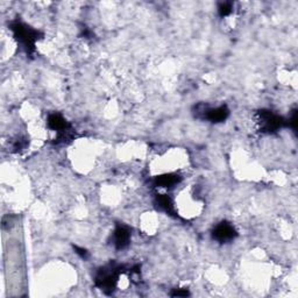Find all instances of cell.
Segmentation results:
<instances>
[{"instance_id": "4", "label": "cell", "mask_w": 298, "mask_h": 298, "mask_svg": "<svg viewBox=\"0 0 298 298\" xmlns=\"http://www.w3.org/2000/svg\"><path fill=\"white\" fill-rule=\"evenodd\" d=\"M129 239L130 233L128 228L125 227V226H118L116 231H114V244H116V246L119 249H123V248L128 246Z\"/></svg>"}, {"instance_id": "7", "label": "cell", "mask_w": 298, "mask_h": 298, "mask_svg": "<svg viewBox=\"0 0 298 298\" xmlns=\"http://www.w3.org/2000/svg\"><path fill=\"white\" fill-rule=\"evenodd\" d=\"M181 177L175 175V174H167L157 177L155 181V185L160 186V188H172V186L178 184Z\"/></svg>"}, {"instance_id": "3", "label": "cell", "mask_w": 298, "mask_h": 298, "mask_svg": "<svg viewBox=\"0 0 298 298\" xmlns=\"http://www.w3.org/2000/svg\"><path fill=\"white\" fill-rule=\"evenodd\" d=\"M283 123L284 121L282 118L275 116V114L270 113V112H262V113H261V127H262L263 129L269 130V132L279 128V127L283 125Z\"/></svg>"}, {"instance_id": "5", "label": "cell", "mask_w": 298, "mask_h": 298, "mask_svg": "<svg viewBox=\"0 0 298 298\" xmlns=\"http://www.w3.org/2000/svg\"><path fill=\"white\" fill-rule=\"evenodd\" d=\"M228 116V110L226 106H220L217 108H209L204 111V117L212 123H220L224 121Z\"/></svg>"}, {"instance_id": "2", "label": "cell", "mask_w": 298, "mask_h": 298, "mask_svg": "<svg viewBox=\"0 0 298 298\" xmlns=\"http://www.w3.org/2000/svg\"><path fill=\"white\" fill-rule=\"evenodd\" d=\"M237 232L231 224L228 223H220L213 229V238L219 242H227L235 238Z\"/></svg>"}, {"instance_id": "9", "label": "cell", "mask_w": 298, "mask_h": 298, "mask_svg": "<svg viewBox=\"0 0 298 298\" xmlns=\"http://www.w3.org/2000/svg\"><path fill=\"white\" fill-rule=\"evenodd\" d=\"M219 12H220V14L224 15V17H226V15H228L232 12V5L228 4V2L222 4L219 7Z\"/></svg>"}, {"instance_id": "1", "label": "cell", "mask_w": 298, "mask_h": 298, "mask_svg": "<svg viewBox=\"0 0 298 298\" xmlns=\"http://www.w3.org/2000/svg\"><path fill=\"white\" fill-rule=\"evenodd\" d=\"M11 29L13 30L15 39L20 42V45L26 49L27 52L32 51L34 49V45L37 39V33L36 30L32 29V28L27 27L26 25L21 23H15L12 25Z\"/></svg>"}, {"instance_id": "6", "label": "cell", "mask_w": 298, "mask_h": 298, "mask_svg": "<svg viewBox=\"0 0 298 298\" xmlns=\"http://www.w3.org/2000/svg\"><path fill=\"white\" fill-rule=\"evenodd\" d=\"M48 125L52 130L57 132L58 134L67 132L68 127H69L67 121L64 120V118L60 116V114H51L48 119Z\"/></svg>"}, {"instance_id": "8", "label": "cell", "mask_w": 298, "mask_h": 298, "mask_svg": "<svg viewBox=\"0 0 298 298\" xmlns=\"http://www.w3.org/2000/svg\"><path fill=\"white\" fill-rule=\"evenodd\" d=\"M156 203L158 205L161 210L166 211L168 213H173L174 212V204L173 200L170 199V197H168L167 195H160L157 197Z\"/></svg>"}]
</instances>
